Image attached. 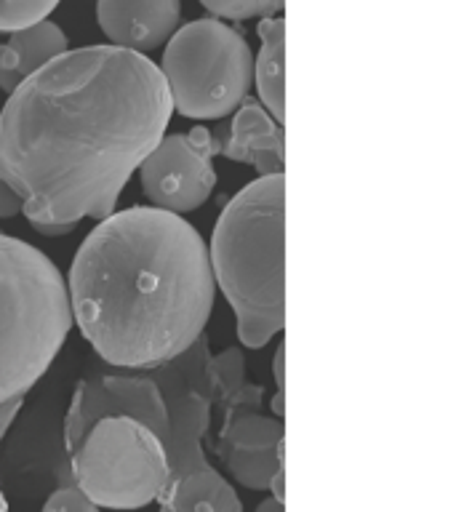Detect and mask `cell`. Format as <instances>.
<instances>
[{
	"instance_id": "cell-8",
	"label": "cell",
	"mask_w": 456,
	"mask_h": 512,
	"mask_svg": "<svg viewBox=\"0 0 456 512\" xmlns=\"http://www.w3.org/2000/svg\"><path fill=\"white\" fill-rule=\"evenodd\" d=\"M214 155L216 139L203 126H195L190 134L163 136L139 163L147 200L174 214L203 206L216 187V171L211 166Z\"/></svg>"
},
{
	"instance_id": "cell-9",
	"label": "cell",
	"mask_w": 456,
	"mask_h": 512,
	"mask_svg": "<svg viewBox=\"0 0 456 512\" xmlns=\"http://www.w3.org/2000/svg\"><path fill=\"white\" fill-rule=\"evenodd\" d=\"M214 454L240 486L267 491L275 472L283 470V424L259 414L254 403L222 408Z\"/></svg>"
},
{
	"instance_id": "cell-3",
	"label": "cell",
	"mask_w": 456,
	"mask_h": 512,
	"mask_svg": "<svg viewBox=\"0 0 456 512\" xmlns=\"http://www.w3.org/2000/svg\"><path fill=\"white\" fill-rule=\"evenodd\" d=\"M208 262L243 347L259 350L286 328V176H259L224 206Z\"/></svg>"
},
{
	"instance_id": "cell-20",
	"label": "cell",
	"mask_w": 456,
	"mask_h": 512,
	"mask_svg": "<svg viewBox=\"0 0 456 512\" xmlns=\"http://www.w3.org/2000/svg\"><path fill=\"white\" fill-rule=\"evenodd\" d=\"M32 230L40 232V235H46V238H62V235H70L78 224H70V222H30Z\"/></svg>"
},
{
	"instance_id": "cell-16",
	"label": "cell",
	"mask_w": 456,
	"mask_h": 512,
	"mask_svg": "<svg viewBox=\"0 0 456 512\" xmlns=\"http://www.w3.org/2000/svg\"><path fill=\"white\" fill-rule=\"evenodd\" d=\"M43 510L46 512H56V510L94 512L96 504L91 502L83 491H80V486L75 483V478H72L70 467H64V470L59 472V488H56L54 494L48 496L46 504H43Z\"/></svg>"
},
{
	"instance_id": "cell-6",
	"label": "cell",
	"mask_w": 456,
	"mask_h": 512,
	"mask_svg": "<svg viewBox=\"0 0 456 512\" xmlns=\"http://www.w3.org/2000/svg\"><path fill=\"white\" fill-rule=\"evenodd\" d=\"M160 72L171 107L192 120H216L238 110L254 83L246 38L219 16L176 27L166 40Z\"/></svg>"
},
{
	"instance_id": "cell-18",
	"label": "cell",
	"mask_w": 456,
	"mask_h": 512,
	"mask_svg": "<svg viewBox=\"0 0 456 512\" xmlns=\"http://www.w3.org/2000/svg\"><path fill=\"white\" fill-rule=\"evenodd\" d=\"M24 398H11L6 400V403H0V440L6 438L8 427H11V422L16 419V414H19V408H22ZM8 502L3 499V494H0V510H6Z\"/></svg>"
},
{
	"instance_id": "cell-2",
	"label": "cell",
	"mask_w": 456,
	"mask_h": 512,
	"mask_svg": "<svg viewBox=\"0 0 456 512\" xmlns=\"http://www.w3.org/2000/svg\"><path fill=\"white\" fill-rule=\"evenodd\" d=\"M72 318L107 366L147 371L184 352L214 310L206 240L174 211L99 219L67 275Z\"/></svg>"
},
{
	"instance_id": "cell-1",
	"label": "cell",
	"mask_w": 456,
	"mask_h": 512,
	"mask_svg": "<svg viewBox=\"0 0 456 512\" xmlns=\"http://www.w3.org/2000/svg\"><path fill=\"white\" fill-rule=\"evenodd\" d=\"M163 72L139 51H62L8 91L0 179L27 222L104 219L171 120Z\"/></svg>"
},
{
	"instance_id": "cell-4",
	"label": "cell",
	"mask_w": 456,
	"mask_h": 512,
	"mask_svg": "<svg viewBox=\"0 0 456 512\" xmlns=\"http://www.w3.org/2000/svg\"><path fill=\"white\" fill-rule=\"evenodd\" d=\"M70 328L62 272L43 251L0 232V403L38 384Z\"/></svg>"
},
{
	"instance_id": "cell-5",
	"label": "cell",
	"mask_w": 456,
	"mask_h": 512,
	"mask_svg": "<svg viewBox=\"0 0 456 512\" xmlns=\"http://www.w3.org/2000/svg\"><path fill=\"white\" fill-rule=\"evenodd\" d=\"M206 331L176 358L166 360L144 374L158 384L168 411L166 456L168 480L163 494L155 499L166 512H240L238 494L211 467L203 454V438L211 427L214 408V382L208 371Z\"/></svg>"
},
{
	"instance_id": "cell-12",
	"label": "cell",
	"mask_w": 456,
	"mask_h": 512,
	"mask_svg": "<svg viewBox=\"0 0 456 512\" xmlns=\"http://www.w3.org/2000/svg\"><path fill=\"white\" fill-rule=\"evenodd\" d=\"M67 51V35L48 19L14 30L11 40L0 46V91H14V86L30 72L51 62Z\"/></svg>"
},
{
	"instance_id": "cell-17",
	"label": "cell",
	"mask_w": 456,
	"mask_h": 512,
	"mask_svg": "<svg viewBox=\"0 0 456 512\" xmlns=\"http://www.w3.org/2000/svg\"><path fill=\"white\" fill-rule=\"evenodd\" d=\"M16 214H22V195L11 184L0 179V216L11 219Z\"/></svg>"
},
{
	"instance_id": "cell-7",
	"label": "cell",
	"mask_w": 456,
	"mask_h": 512,
	"mask_svg": "<svg viewBox=\"0 0 456 512\" xmlns=\"http://www.w3.org/2000/svg\"><path fill=\"white\" fill-rule=\"evenodd\" d=\"M70 472L96 507L134 510L163 494L168 456L147 424L128 414H107L70 451Z\"/></svg>"
},
{
	"instance_id": "cell-14",
	"label": "cell",
	"mask_w": 456,
	"mask_h": 512,
	"mask_svg": "<svg viewBox=\"0 0 456 512\" xmlns=\"http://www.w3.org/2000/svg\"><path fill=\"white\" fill-rule=\"evenodd\" d=\"M59 0H0V32H14L48 19Z\"/></svg>"
},
{
	"instance_id": "cell-11",
	"label": "cell",
	"mask_w": 456,
	"mask_h": 512,
	"mask_svg": "<svg viewBox=\"0 0 456 512\" xmlns=\"http://www.w3.org/2000/svg\"><path fill=\"white\" fill-rule=\"evenodd\" d=\"M214 139L216 155H224L232 163L254 166L259 176L283 174L286 171V136H283V128L254 99H248L235 112L230 134H214Z\"/></svg>"
},
{
	"instance_id": "cell-19",
	"label": "cell",
	"mask_w": 456,
	"mask_h": 512,
	"mask_svg": "<svg viewBox=\"0 0 456 512\" xmlns=\"http://www.w3.org/2000/svg\"><path fill=\"white\" fill-rule=\"evenodd\" d=\"M283 358H286V350L280 347L278 355H275V382H278V395H275V403H272V411H275V416H283V411H286V406H283Z\"/></svg>"
},
{
	"instance_id": "cell-15",
	"label": "cell",
	"mask_w": 456,
	"mask_h": 512,
	"mask_svg": "<svg viewBox=\"0 0 456 512\" xmlns=\"http://www.w3.org/2000/svg\"><path fill=\"white\" fill-rule=\"evenodd\" d=\"M200 6L219 19H254V16H272L283 11L286 0H200Z\"/></svg>"
},
{
	"instance_id": "cell-21",
	"label": "cell",
	"mask_w": 456,
	"mask_h": 512,
	"mask_svg": "<svg viewBox=\"0 0 456 512\" xmlns=\"http://www.w3.org/2000/svg\"><path fill=\"white\" fill-rule=\"evenodd\" d=\"M270 510H283V502H280V499H275V496H272V499H267V502H262L259 504V507H256V512H270Z\"/></svg>"
},
{
	"instance_id": "cell-13",
	"label": "cell",
	"mask_w": 456,
	"mask_h": 512,
	"mask_svg": "<svg viewBox=\"0 0 456 512\" xmlns=\"http://www.w3.org/2000/svg\"><path fill=\"white\" fill-rule=\"evenodd\" d=\"M262 48L254 62L256 94L264 102V110L283 123L286 120V22L262 16L256 24Z\"/></svg>"
},
{
	"instance_id": "cell-10",
	"label": "cell",
	"mask_w": 456,
	"mask_h": 512,
	"mask_svg": "<svg viewBox=\"0 0 456 512\" xmlns=\"http://www.w3.org/2000/svg\"><path fill=\"white\" fill-rule=\"evenodd\" d=\"M96 19L112 46L147 54L182 22V0H99Z\"/></svg>"
}]
</instances>
